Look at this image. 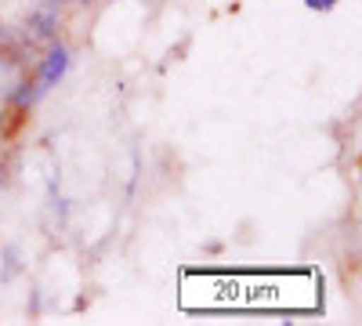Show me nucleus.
Instances as JSON below:
<instances>
[{
	"mask_svg": "<svg viewBox=\"0 0 362 326\" xmlns=\"http://www.w3.org/2000/svg\"><path fill=\"white\" fill-rule=\"evenodd\" d=\"M69 62H73L69 47H66V44H51L47 54H44V62H40V73H37L40 91H51V87L62 83V76L69 73Z\"/></svg>",
	"mask_w": 362,
	"mask_h": 326,
	"instance_id": "1",
	"label": "nucleus"
},
{
	"mask_svg": "<svg viewBox=\"0 0 362 326\" xmlns=\"http://www.w3.org/2000/svg\"><path fill=\"white\" fill-rule=\"evenodd\" d=\"M54 33H58V8L54 4H44L40 11H33L25 18V40L33 44V40H54Z\"/></svg>",
	"mask_w": 362,
	"mask_h": 326,
	"instance_id": "2",
	"label": "nucleus"
},
{
	"mask_svg": "<svg viewBox=\"0 0 362 326\" xmlns=\"http://www.w3.org/2000/svg\"><path fill=\"white\" fill-rule=\"evenodd\" d=\"M40 95H44V91H40L37 80H22V83L15 87V95H11V105H15V109H29Z\"/></svg>",
	"mask_w": 362,
	"mask_h": 326,
	"instance_id": "3",
	"label": "nucleus"
},
{
	"mask_svg": "<svg viewBox=\"0 0 362 326\" xmlns=\"http://www.w3.org/2000/svg\"><path fill=\"white\" fill-rule=\"evenodd\" d=\"M15 272H18V247L11 243V247H4V272H0V279L8 283Z\"/></svg>",
	"mask_w": 362,
	"mask_h": 326,
	"instance_id": "4",
	"label": "nucleus"
},
{
	"mask_svg": "<svg viewBox=\"0 0 362 326\" xmlns=\"http://www.w3.org/2000/svg\"><path fill=\"white\" fill-rule=\"evenodd\" d=\"M337 4H341V0H305L308 11H334Z\"/></svg>",
	"mask_w": 362,
	"mask_h": 326,
	"instance_id": "5",
	"label": "nucleus"
},
{
	"mask_svg": "<svg viewBox=\"0 0 362 326\" xmlns=\"http://www.w3.org/2000/svg\"><path fill=\"white\" fill-rule=\"evenodd\" d=\"M0 127H4V112H0Z\"/></svg>",
	"mask_w": 362,
	"mask_h": 326,
	"instance_id": "6",
	"label": "nucleus"
}]
</instances>
